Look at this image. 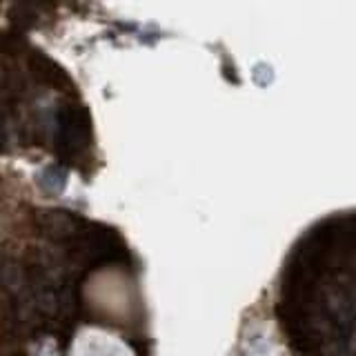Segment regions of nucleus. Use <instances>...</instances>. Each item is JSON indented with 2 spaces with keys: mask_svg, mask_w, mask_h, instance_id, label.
Listing matches in <instances>:
<instances>
[{
  "mask_svg": "<svg viewBox=\"0 0 356 356\" xmlns=\"http://www.w3.org/2000/svg\"><path fill=\"white\" fill-rule=\"evenodd\" d=\"M89 140V116L81 107H65L58 116V145L65 154H78Z\"/></svg>",
  "mask_w": 356,
  "mask_h": 356,
  "instance_id": "1",
  "label": "nucleus"
}]
</instances>
